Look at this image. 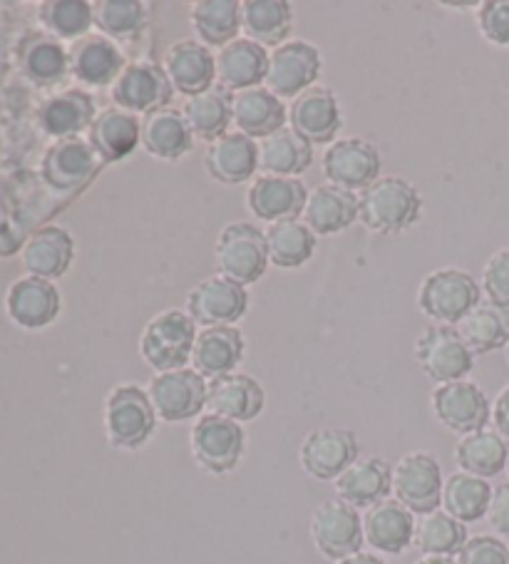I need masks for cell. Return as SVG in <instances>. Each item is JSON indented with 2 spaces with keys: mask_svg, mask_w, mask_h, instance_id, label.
I'll use <instances>...</instances> for the list:
<instances>
[{
  "mask_svg": "<svg viewBox=\"0 0 509 564\" xmlns=\"http://www.w3.org/2000/svg\"><path fill=\"white\" fill-rule=\"evenodd\" d=\"M423 199L413 184L400 177H378L358 194V219L378 235H398L420 219Z\"/></svg>",
  "mask_w": 509,
  "mask_h": 564,
  "instance_id": "obj_1",
  "label": "cell"
},
{
  "mask_svg": "<svg viewBox=\"0 0 509 564\" xmlns=\"http://www.w3.org/2000/svg\"><path fill=\"white\" fill-rule=\"evenodd\" d=\"M197 324L187 311L166 308L144 326L140 336V354L144 364L156 373L187 368L192 361L194 341H197Z\"/></svg>",
  "mask_w": 509,
  "mask_h": 564,
  "instance_id": "obj_2",
  "label": "cell"
},
{
  "mask_svg": "<svg viewBox=\"0 0 509 564\" xmlns=\"http://www.w3.org/2000/svg\"><path fill=\"white\" fill-rule=\"evenodd\" d=\"M154 405L147 395V388L122 383L110 391L105 401V433L112 447L137 451L156 431Z\"/></svg>",
  "mask_w": 509,
  "mask_h": 564,
  "instance_id": "obj_3",
  "label": "cell"
},
{
  "mask_svg": "<svg viewBox=\"0 0 509 564\" xmlns=\"http://www.w3.org/2000/svg\"><path fill=\"white\" fill-rule=\"evenodd\" d=\"M477 304H483V286L463 269L430 271L418 291L420 311L440 326H457Z\"/></svg>",
  "mask_w": 509,
  "mask_h": 564,
  "instance_id": "obj_4",
  "label": "cell"
},
{
  "mask_svg": "<svg viewBox=\"0 0 509 564\" xmlns=\"http://www.w3.org/2000/svg\"><path fill=\"white\" fill-rule=\"evenodd\" d=\"M214 261L221 276L237 281L241 286L257 284L269 264L267 237L249 221H231L221 229L214 247Z\"/></svg>",
  "mask_w": 509,
  "mask_h": 564,
  "instance_id": "obj_5",
  "label": "cell"
},
{
  "mask_svg": "<svg viewBox=\"0 0 509 564\" xmlns=\"http://www.w3.org/2000/svg\"><path fill=\"white\" fill-rule=\"evenodd\" d=\"M189 445L194 460L212 475H227L237 470V465L247 451V433L241 423L229 417L202 413L189 433Z\"/></svg>",
  "mask_w": 509,
  "mask_h": 564,
  "instance_id": "obj_6",
  "label": "cell"
},
{
  "mask_svg": "<svg viewBox=\"0 0 509 564\" xmlns=\"http://www.w3.org/2000/svg\"><path fill=\"white\" fill-rule=\"evenodd\" d=\"M413 354L420 371L437 386L465 381L475 368V354L459 338L455 326H427L415 338Z\"/></svg>",
  "mask_w": 509,
  "mask_h": 564,
  "instance_id": "obj_7",
  "label": "cell"
},
{
  "mask_svg": "<svg viewBox=\"0 0 509 564\" xmlns=\"http://www.w3.org/2000/svg\"><path fill=\"white\" fill-rule=\"evenodd\" d=\"M207 391L209 381L194 368L154 373L150 386H147L154 413L164 423H184L199 417L207 408Z\"/></svg>",
  "mask_w": 509,
  "mask_h": 564,
  "instance_id": "obj_8",
  "label": "cell"
},
{
  "mask_svg": "<svg viewBox=\"0 0 509 564\" xmlns=\"http://www.w3.org/2000/svg\"><path fill=\"white\" fill-rule=\"evenodd\" d=\"M311 540L328 560H346L364 547V518L344 500H323L311 514Z\"/></svg>",
  "mask_w": 509,
  "mask_h": 564,
  "instance_id": "obj_9",
  "label": "cell"
},
{
  "mask_svg": "<svg viewBox=\"0 0 509 564\" xmlns=\"http://www.w3.org/2000/svg\"><path fill=\"white\" fill-rule=\"evenodd\" d=\"M443 470L430 453H408L393 468L396 500L413 514H427L443 502Z\"/></svg>",
  "mask_w": 509,
  "mask_h": 564,
  "instance_id": "obj_10",
  "label": "cell"
},
{
  "mask_svg": "<svg viewBox=\"0 0 509 564\" xmlns=\"http://www.w3.org/2000/svg\"><path fill=\"white\" fill-rule=\"evenodd\" d=\"M321 75V53L308 41H286L269 53V70L263 87L277 97H299L316 85Z\"/></svg>",
  "mask_w": 509,
  "mask_h": 564,
  "instance_id": "obj_11",
  "label": "cell"
},
{
  "mask_svg": "<svg viewBox=\"0 0 509 564\" xmlns=\"http://www.w3.org/2000/svg\"><path fill=\"white\" fill-rule=\"evenodd\" d=\"M249 308L247 289L221 274L202 279L187 294V314L202 328L234 326Z\"/></svg>",
  "mask_w": 509,
  "mask_h": 564,
  "instance_id": "obj_12",
  "label": "cell"
},
{
  "mask_svg": "<svg viewBox=\"0 0 509 564\" xmlns=\"http://www.w3.org/2000/svg\"><path fill=\"white\" fill-rule=\"evenodd\" d=\"M433 411L437 421L457 435L483 431L492 421V403L483 388L467 378L437 386L433 393Z\"/></svg>",
  "mask_w": 509,
  "mask_h": 564,
  "instance_id": "obj_13",
  "label": "cell"
},
{
  "mask_svg": "<svg viewBox=\"0 0 509 564\" xmlns=\"http://www.w3.org/2000/svg\"><path fill=\"white\" fill-rule=\"evenodd\" d=\"M323 174L328 184L348 192H364L378 180L380 152L376 144L358 138H340L323 152Z\"/></svg>",
  "mask_w": 509,
  "mask_h": 564,
  "instance_id": "obj_14",
  "label": "cell"
},
{
  "mask_svg": "<svg viewBox=\"0 0 509 564\" xmlns=\"http://www.w3.org/2000/svg\"><path fill=\"white\" fill-rule=\"evenodd\" d=\"M174 87L164 67L154 63H130L112 85V102L124 112L150 115L172 100Z\"/></svg>",
  "mask_w": 509,
  "mask_h": 564,
  "instance_id": "obj_15",
  "label": "cell"
},
{
  "mask_svg": "<svg viewBox=\"0 0 509 564\" xmlns=\"http://www.w3.org/2000/svg\"><path fill=\"white\" fill-rule=\"evenodd\" d=\"M299 460L311 478L336 480L350 463L358 460V441L350 431L318 427L303 437Z\"/></svg>",
  "mask_w": 509,
  "mask_h": 564,
  "instance_id": "obj_16",
  "label": "cell"
},
{
  "mask_svg": "<svg viewBox=\"0 0 509 564\" xmlns=\"http://www.w3.org/2000/svg\"><path fill=\"white\" fill-rule=\"evenodd\" d=\"M344 124L340 105L328 87L313 85L293 97L289 105V128L296 130L311 144L336 142V132Z\"/></svg>",
  "mask_w": 509,
  "mask_h": 564,
  "instance_id": "obj_17",
  "label": "cell"
},
{
  "mask_svg": "<svg viewBox=\"0 0 509 564\" xmlns=\"http://www.w3.org/2000/svg\"><path fill=\"white\" fill-rule=\"evenodd\" d=\"M308 189L299 177H273L259 174L247 189V207L257 219L269 224L296 219L306 207Z\"/></svg>",
  "mask_w": 509,
  "mask_h": 564,
  "instance_id": "obj_18",
  "label": "cell"
},
{
  "mask_svg": "<svg viewBox=\"0 0 509 564\" xmlns=\"http://www.w3.org/2000/svg\"><path fill=\"white\" fill-rule=\"evenodd\" d=\"M164 73L170 77L174 93L194 97L214 87L217 55L199 41H180L164 55Z\"/></svg>",
  "mask_w": 509,
  "mask_h": 564,
  "instance_id": "obj_19",
  "label": "cell"
},
{
  "mask_svg": "<svg viewBox=\"0 0 509 564\" xmlns=\"http://www.w3.org/2000/svg\"><path fill=\"white\" fill-rule=\"evenodd\" d=\"M247 341L237 326H209L202 328L194 341L192 368L207 381L214 378L237 373L239 364L243 361Z\"/></svg>",
  "mask_w": 509,
  "mask_h": 564,
  "instance_id": "obj_20",
  "label": "cell"
},
{
  "mask_svg": "<svg viewBox=\"0 0 509 564\" xmlns=\"http://www.w3.org/2000/svg\"><path fill=\"white\" fill-rule=\"evenodd\" d=\"M267 403L263 386L249 373H229L209 381L207 411L214 415L229 417V421L247 423L259 417Z\"/></svg>",
  "mask_w": 509,
  "mask_h": 564,
  "instance_id": "obj_21",
  "label": "cell"
},
{
  "mask_svg": "<svg viewBox=\"0 0 509 564\" xmlns=\"http://www.w3.org/2000/svg\"><path fill=\"white\" fill-rule=\"evenodd\" d=\"M269 70V51L249 37H237L217 53V80L229 93L261 87Z\"/></svg>",
  "mask_w": 509,
  "mask_h": 564,
  "instance_id": "obj_22",
  "label": "cell"
},
{
  "mask_svg": "<svg viewBox=\"0 0 509 564\" xmlns=\"http://www.w3.org/2000/svg\"><path fill=\"white\" fill-rule=\"evenodd\" d=\"M393 492V468L380 458H358L336 478L338 500L368 510Z\"/></svg>",
  "mask_w": 509,
  "mask_h": 564,
  "instance_id": "obj_23",
  "label": "cell"
},
{
  "mask_svg": "<svg viewBox=\"0 0 509 564\" xmlns=\"http://www.w3.org/2000/svg\"><path fill=\"white\" fill-rule=\"evenodd\" d=\"M209 177L221 184H241L253 180L259 170V144L243 132H227L209 142L204 154Z\"/></svg>",
  "mask_w": 509,
  "mask_h": 564,
  "instance_id": "obj_24",
  "label": "cell"
},
{
  "mask_svg": "<svg viewBox=\"0 0 509 564\" xmlns=\"http://www.w3.org/2000/svg\"><path fill=\"white\" fill-rule=\"evenodd\" d=\"M364 534L373 550L383 554H403L415 540V514L396 498H388L366 510Z\"/></svg>",
  "mask_w": 509,
  "mask_h": 564,
  "instance_id": "obj_25",
  "label": "cell"
},
{
  "mask_svg": "<svg viewBox=\"0 0 509 564\" xmlns=\"http://www.w3.org/2000/svg\"><path fill=\"white\" fill-rule=\"evenodd\" d=\"M358 219V194L348 192L336 184H318L308 192L306 207H303V224L316 237H331L348 229Z\"/></svg>",
  "mask_w": 509,
  "mask_h": 564,
  "instance_id": "obj_26",
  "label": "cell"
},
{
  "mask_svg": "<svg viewBox=\"0 0 509 564\" xmlns=\"http://www.w3.org/2000/svg\"><path fill=\"white\" fill-rule=\"evenodd\" d=\"M231 112L237 130L251 140L269 138V134L277 130L286 128L289 122L286 105H283L281 97L273 95L269 87L263 85L234 95Z\"/></svg>",
  "mask_w": 509,
  "mask_h": 564,
  "instance_id": "obj_27",
  "label": "cell"
},
{
  "mask_svg": "<svg viewBox=\"0 0 509 564\" xmlns=\"http://www.w3.org/2000/svg\"><path fill=\"white\" fill-rule=\"evenodd\" d=\"M142 124V148L156 160H182L184 154L192 150L194 134L189 130L187 120H184L182 110H172V107H162L144 115Z\"/></svg>",
  "mask_w": 509,
  "mask_h": 564,
  "instance_id": "obj_28",
  "label": "cell"
},
{
  "mask_svg": "<svg viewBox=\"0 0 509 564\" xmlns=\"http://www.w3.org/2000/svg\"><path fill=\"white\" fill-rule=\"evenodd\" d=\"M90 142L93 152L100 154L105 162L124 160L137 144H142V124L120 107H107L90 124Z\"/></svg>",
  "mask_w": 509,
  "mask_h": 564,
  "instance_id": "obj_29",
  "label": "cell"
},
{
  "mask_svg": "<svg viewBox=\"0 0 509 564\" xmlns=\"http://www.w3.org/2000/svg\"><path fill=\"white\" fill-rule=\"evenodd\" d=\"M509 460V443L497 431H483L459 435L455 445V463L457 468L469 475H477V478L489 480L507 470Z\"/></svg>",
  "mask_w": 509,
  "mask_h": 564,
  "instance_id": "obj_30",
  "label": "cell"
},
{
  "mask_svg": "<svg viewBox=\"0 0 509 564\" xmlns=\"http://www.w3.org/2000/svg\"><path fill=\"white\" fill-rule=\"evenodd\" d=\"M313 162V144L296 130L281 128L259 140V170L273 177H299Z\"/></svg>",
  "mask_w": 509,
  "mask_h": 564,
  "instance_id": "obj_31",
  "label": "cell"
},
{
  "mask_svg": "<svg viewBox=\"0 0 509 564\" xmlns=\"http://www.w3.org/2000/svg\"><path fill=\"white\" fill-rule=\"evenodd\" d=\"M124 67L122 51L105 35H87L73 51V70L85 85H115Z\"/></svg>",
  "mask_w": 509,
  "mask_h": 564,
  "instance_id": "obj_32",
  "label": "cell"
},
{
  "mask_svg": "<svg viewBox=\"0 0 509 564\" xmlns=\"http://www.w3.org/2000/svg\"><path fill=\"white\" fill-rule=\"evenodd\" d=\"M241 31L261 47H279L291 41L293 11L286 0H243Z\"/></svg>",
  "mask_w": 509,
  "mask_h": 564,
  "instance_id": "obj_33",
  "label": "cell"
},
{
  "mask_svg": "<svg viewBox=\"0 0 509 564\" xmlns=\"http://www.w3.org/2000/svg\"><path fill=\"white\" fill-rule=\"evenodd\" d=\"M231 102L234 97L229 95V90H224L221 85H214L207 93L187 97V102L182 107V115L184 120H187L194 138L214 142L219 140L221 134H227L229 124L234 122Z\"/></svg>",
  "mask_w": 509,
  "mask_h": 564,
  "instance_id": "obj_34",
  "label": "cell"
},
{
  "mask_svg": "<svg viewBox=\"0 0 509 564\" xmlns=\"http://www.w3.org/2000/svg\"><path fill=\"white\" fill-rule=\"evenodd\" d=\"M473 354H492L509 344V308L483 301L455 326Z\"/></svg>",
  "mask_w": 509,
  "mask_h": 564,
  "instance_id": "obj_35",
  "label": "cell"
},
{
  "mask_svg": "<svg viewBox=\"0 0 509 564\" xmlns=\"http://www.w3.org/2000/svg\"><path fill=\"white\" fill-rule=\"evenodd\" d=\"M192 28L199 43L207 47H224L237 41L241 31L239 0H199L192 6Z\"/></svg>",
  "mask_w": 509,
  "mask_h": 564,
  "instance_id": "obj_36",
  "label": "cell"
},
{
  "mask_svg": "<svg viewBox=\"0 0 509 564\" xmlns=\"http://www.w3.org/2000/svg\"><path fill=\"white\" fill-rule=\"evenodd\" d=\"M263 237H267L269 261L279 269L303 267L316 251V235L301 219L269 224Z\"/></svg>",
  "mask_w": 509,
  "mask_h": 564,
  "instance_id": "obj_37",
  "label": "cell"
},
{
  "mask_svg": "<svg viewBox=\"0 0 509 564\" xmlns=\"http://www.w3.org/2000/svg\"><path fill=\"white\" fill-rule=\"evenodd\" d=\"M492 485L469 473H453L443 485V510L463 524L487 518Z\"/></svg>",
  "mask_w": 509,
  "mask_h": 564,
  "instance_id": "obj_38",
  "label": "cell"
},
{
  "mask_svg": "<svg viewBox=\"0 0 509 564\" xmlns=\"http://www.w3.org/2000/svg\"><path fill=\"white\" fill-rule=\"evenodd\" d=\"M8 308H11L18 324L37 328L51 324L57 316V311H61V296H57V291L45 279H23L13 286L11 299H8Z\"/></svg>",
  "mask_w": 509,
  "mask_h": 564,
  "instance_id": "obj_39",
  "label": "cell"
},
{
  "mask_svg": "<svg viewBox=\"0 0 509 564\" xmlns=\"http://www.w3.org/2000/svg\"><path fill=\"white\" fill-rule=\"evenodd\" d=\"M73 239L65 229H43L25 249V267L37 279L63 276L73 261Z\"/></svg>",
  "mask_w": 509,
  "mask_h": 564,
  "instance_id": "obj_40",
  "label": "cell"
},
{
  "mask_svg": "<svg viewBox=\"0 0 509 564\" xmlns=\"http://www.w3.org/2000/svg\"><path fill=\"white\" fill-rule=\"evenodd\" d=\"M467 528L453 514L445 510H433L427 514H420L415 522V540L413 544L423 554H445V557H455L467 542Z\"/></svg>",
  "mask_w": 509,
  "mask_h": 564,
  "instance_id": "obj_41",
  "label": "cell"
},
{
  "mask_svg": "<svg viewBox=\"0 0 509 564\" xmlns=\"http://www.w3.org/2000/svg\"><path fill=\"white\" fill-rule=\"evenodd\" d=\"M95 8V25L110 41H130L147 23L142 0H100Z\"/></svg>",
  "mask_w": 509,
  "mask_h": 564,
  "instance_id": "obj_42",
  "label": "cell"
},
{
  "mask_svg": "<svg viewBox=\"0 0 509 564\" xmlns=\"http://www.w3.org/2000/svg\"><path fill=\"white\" fill-rule=\"evenodd\" d=\"M93 100L83 93H67L45 107V128L53 134H73L93 124Z\"/></svg>",
  "mask_w": 509,
  "mask_h": 564,
  "instance_id": "obj_43",
  "label": "cell"
},
{
  "mask_svg": "<svg viewBox=\"0 0 509 564\" xmlns=\"http://www.w3.org/2000/svg\"><path fill=\"white\" fill-rule=\"evenodd\" d=\"M45 21L57 35H85L95 23V8L85 0H57L45 6Z\"/></svg>",
  "mask_w": 509,
  "mask_h": 564,
  "instance_id": "obj_44",
  "label": "cell"
},
{
  "mask_svg": "<svg viewBox=\"0 0 509 564\" xmlns=\"http://www.w3.org/2000/svg\"><path fill=\"white\" fill-rule=\"evenodd\" d=\"M95 154L85 142H67L53 154V177L61 184L80 182L93 172Z\"/></svg>",
  "mask_w": 509,
  "mask_h": 564,
  "instance_id": "obj_45",
  "label": "cell"
},
{
  "mask_svg": "<svg viewBox=\"0 0 509 564\" xmlns=\"http://www.w3.org/2000/svg\"><path fill=\"white\" fill-rule=\"evenodd\" d=\"M457 564H509V547L495 534H475L457 552Z\"/></svg>",
  "mask_w": 509,
  "mask_h": 564,
  "instance_id": "obj_46",
  "label": "cell"
},
{
  "mask_svg": "<svg viewBox=\"0 0 509 564\" xmlns=\"http://www.w3.org/2000/svg\"><path fill=\"white\" fill-rule=\"evenodd\" d=\"M483 291L497 306L509 308V247L495 251L483 271Z\"/></svg>",
  "mask_w": 509,
  "mask_h": 564,
  "instance_id": "obj_47",
  "label": "cell"
},
{
  "mask_svg": "<svg viewBox=\"0 0 509 564\" xmlns=\"http://www.w3.org/2000/svg\"><path fill=\"white\" fill-rule=\"evenodd\" d=\"M477 25L489 43L509 47V0H487L477 8Z\"/></svg>",
  "mask_w": 509,
  "mask_h": 564,
  "instance_id": "obj_48",
  "label": "cell"
},
{
  "mask_svg": "<svg viewBox=\"0 0 509 564\" xmlns=\"http://www.w3.org/2000/svg\"><path fill=\"white\" fill-rule=\"evenodd\" d=\"M28 67H31V73L35 77H41V80H55V77H61L65 73L67 57L61 45L43 43L28 55Z\"/></svg>",
  "mask_w": 509,
  "mask_h": 564,
  "instance_id": "obj_49",
  "label": "cell"
},
{
  "mask_svg": "<svg viewBox=\"0 0 509 564\" xmlns=\"http://www.w3.org/2000/svg\"><path fill=\"white\" fill-rule=\"evenodd\" d=\"M487 522L499 538L509 540V482L492 488V500L487 508Z\"/></svg>",
  "mask_w": 509,
  "mask_h": 564,
  "instance_id": "obj_50",
  "label": "cell"
},
{
  "mask_svg": "<svg viewBox=\"0 0 509 564\" xmlns=\"http://www.w3.org/2000/svg\"><path fill=\"white\" fill-rule=\"evenodd\" d=\"M492 421H495V431L509 443V383L495 398Z\"/></svg>",
  "mask_w": 509,
  "mask_h": 564,
  "instance_id": "obj_51",
  "label": "cell"
},
{
  "mask_svg": "<svg viewBox=\"0 0 509 564\" xmlns=\"http://www.w3.org/2000/svg\"><path fill=\"white\" fill-rule=\"evenodd\" d=\"M336 564H386V562L380 560L378 554H370V552H356V554H350V557L340 560V562H336Z\"/></svg>",
  "mask_w": 509,
  "mask_h": 564,
  "instance_id": "obj_52",
  "label": "cell"
},
{
  "mask_svg": "<svg viewBox=\"0 0 509 564\" xmlns=\"http://www.w3.org/2000/svg\"><path fill=\"white\" fill-rule=\"evenodd\" d=\"M415 564H457V560L445 557V554H423Z\"/></svg>",
  "mask_w": 509,
  "mask_h": 564,
  "instance_id": "obj_53",
  "label": "cell"
},
{
  "mask_svg": "<svg viewBox=\"0 0 509 564\" xmlns=\"http://www.w3.org/2000/svg\"><path fill=\"white\" fill-rule=\"evenodd\" d=\"M505 361H507V366H509V344L505 346Z\"/></svg>",
  "mask_w": 509,
  "mask_h": 564,
  "instance_id": "obj_54",
  "label": "cell"
},
{
  "mask_svg": "<svg viewBox=\"0 0 509 564\" xmlns=\"http://www.w3.org/2000/svg\"><path fill=\"white\" fill-rule=\"evenodd\" d=\"M507 473H509V460H507Z\"/></svg>",
  "mask_w": 509,
  "mask_h": 564,
  "instance_id": "obj_55",
  "label": "cell"
}]
</instances>
